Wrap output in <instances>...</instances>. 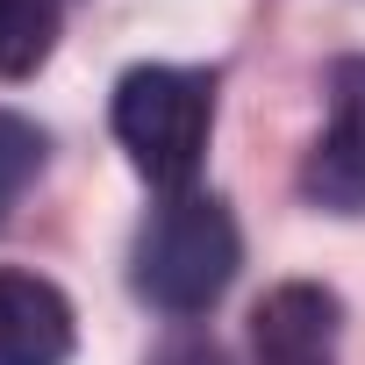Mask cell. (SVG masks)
I'll list each match as a JSON object with an SVG mask.
<instances>
[{"instance_id": "cell-4", "label": "cell", "mask_w": 365, "mask_h": 365, "mask_svg": "<svg viewBox=\"0 0 365 365\" xmlns=\"http://www.w3.org/2000/svg\"><path fill=\"white\" fill-rule=\"evenodd\" d=\"M344 301L315 279H287L251 308V365H336Z\"/></svg>"}, {"instance_id": "cell-1", "label": "cell", "mask_w": 365, "mask_h": 365, "mask_svg": "<svg viewBox=\"0 0 365 365\" xmlns=\"http://www.w3.org/2000/svg\"><path fill=\"white\" fill-rule=\"evenodd\" d=\"M237 265H244V237H237L230 201L194 194V187L165 194L129 244V287L165 315H208L230 294Z\"/></svg>"}, {"instance_id": "cell-6", "label": "cell", "mask_w": 365, "mask_h": 365, "mask_svg": "<svg viewBox=\"0 0 365 365\" xmlns=\"http://www.w3.org/2000/svg\"><path fill=\"white\" fill-rule=\"evenodd\" d=\"M65 0H0V79H29L58 51Z\"/></svg>"}, {"instance_id": "cell-3", "label": "cell", "mask_w": 365, "mask_h": 365, "mask_svg": "<svg viewBox=\"0 0 365 365\" xmlns=\"http://www.w3.org/2000/svg\"><path fill=\"white\" fill-rule=\"evenodd\" d=\"M301 194L329 215H365V58L329 65V129L301 165Z\"/></svg>"}, {"instance_id": "cell-2", "label": "cell", "mask_w": 365, "mask_h": 365, "mask_svg": "<svg viewBox=\"0 0 365 365\" xmlns=\"http://www.w3.org/2000/svg\"><path fill=\"white\" fill-rule=\"evenodd\" d=\"M215 129V72L194 65H136L115 79V143L165 194H187Z\"/></svg>"}, {"instance_id": "cell-5", "label": "cell", "mask_w": 365, "mask_h": 365, "mask_svg": "<svg viewBox=\"0 0 365 365\" xmlns=\"http://www.w3.org/2000/svg\"><path fill=\"white\" fill-rule=\"evenodd\" d=\"M72 358V301L22 265H0V365H65Z\"/></svg>"}, {"instance_id": "cell-7", "label": "cell", "mask_w": 365, "mask_h": 365, "mask_svg": "<svg viewBox=\"0 0 365 365\" xmlns=\"http://www.w3.org/2000/svg\"><path fill=\"white\" fill-rule=\"evenodd\" d=\"M43 129L29 122V115H15V108H0V215H8L22 194H29V179L43 172Z\"/></svg>"}]
</instances>
